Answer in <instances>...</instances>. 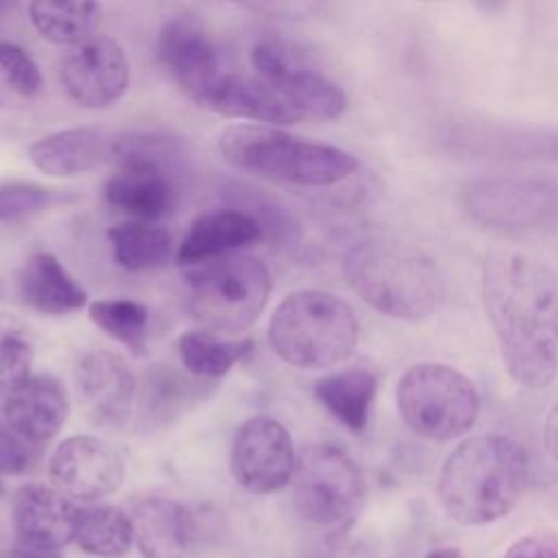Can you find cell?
<instances>
[{
	"instance_id": "cell-1",
	"label": "cell",
	"mask_w": 558,
	"mask_h": 558,
	"mask_svg": "<svg viewBox=\"0 0 558 558\" xmlns=\"http://www.w3.org/2000/svg\"><path fill=\"white\" fill-rule=\"evenodd\" d=\"M482 301L504 368L527 390L558 375V281L536 257L495 251L482 266Z\"/></svg>"
},
{
	"instance_id": "cell-2",
	"label": "cell",
	"mask_w": 558,
	"mask_h": 558,
	"mask_svg": "<svg viewBox=\"0 0 558 558\" xmlns=\"http://www.w3.org/2000/svg\"><path fill=\"white\" fill-rule=\"evenodd\" d=\"M530 480L527 449L506 434L464 438L442 462L438 497L462 525H488L506 517Z\"/></svg>"
},
{
	"instance_id": "cell-3",
	"label": "cell",
	"mask_w": 558,
	"mask_h": 558,
	"mask_svg": "<svg viewBox=\"0 0 558 558\" xmlns=\"http://www.w3.org/2000/svg\"><path fill=\"white\" fill-rule=\"evenodd\" d=\"M342 270L366 305L397 320H423L445 299L436 262L423 248L395 238H366L353 244Z\"/></svg>"
},
{
	"instance_id": "cell-4",
	"label": "cell",
	"mask_w": 558,
	"mask_h": 558,
	"mask_svg": "<svg viewBox=\"0 0 558 558\" xmlns=\"http://www.w3.org/2000/svg\"><path fill=\"white\" fill-rule=\"evenodd\" d=\"M218 150L238 170L301 187H329L360 168L357 157L344 148L268 124L227 126L218 137Z\"/></svg>"
},
{
	"instance_id": "cell-5",
	"label": "cell",
	"mask_w": 558,
	"mask_h": 558,
	"mask_svg": "<svg viewBox=\"0 0 558 558\" xmlns=\"http://www.w3.org/2000/svg\"><path fill=\"white\" fill-rule=\"evenodd\" d=\"M360 340L353 307L327 290H296L272 312L268 342L290 366L318 371L349 360Z\"/></svg>"
},
{
	"instance_id": "cell-6",
	"label": "cell",
	"mask_w": 558,
	"mask_h": 558,
	"mask_svg": "<svg viewBox=\"0 0 558 558\" xmlns=\"http://www.w3.org/2000/svg\"><path fill=\"white\" fill-rule=\"evenodd\" d=\"M272 290L264 262L225 255L187 270V310L211 333H240L262 314Z\"/></svg>"
},
{
	"instance_id": "cell-7",
	"label": "cell",
	"mask_w": 558,
	"mask_h": 558,
	"mask_svg": "<svg viewBox=\"0 0 558 558\" xmlns=\"http://www.w3.org/2000/svg\"><path fill=\"white\" fill-rule=\"evenodd\" d=\"M395 399L403 423L416 436L434 442L464 436L480 414L475 384L442 362L412 364L399 377Z\"/></svg>"
},
{
	"instance_id": "cell-8",
	"label": "cell",
	"mask_w": 558,
	"mask_h": 558,
	"mask_svg": "<svg viewBox=\"0 0 558 558\" xmlns=\"http://www.w3.org/2000/svg\"><path fill=\"white\" fill-rule=\"evenodd\" d=\"M290 484L296 512L327 532L349 527L366 499L362 469L347 451L329 442H312L296 451Z\"/></svg>"
},
{
	"instance_id": "cell-9",
	"label": "cell",
	"mask_w": 558,
	"mask_h": 558,
	"mask_svg": "<svg viewBox=\"0 0 558 558\" xmlns=\"http://www.w3.org/2000/svg\"><path fill=\"white\" fill-rule=\"evenodd\" d=\"M466 216L499 233L523 235L558 225V181L541 177H480L460 187Z\"/></svg>"
},
{
	"instance_id": "cell-10",
	"label": "cell",
	"mask_w": 558,
	"mask_h": 558,
	"mask_svg": "<svg viewBox=\"0 0 558 558\" xmlns=\"http://www.w3.org/2000/svg\"><path fill=\"white\" fill-rule=\"evenodd\" d=\"M257 76L303 120H333L347 109L338 83L312 68L301 52L283 41H262L251 50Z\"/></svg>"
},
{
	"instance_id": "cell-11",
	"label": "cell",
	"mask_w": 558,
	"mask_h": 558,
	"mask_svg": "<svg viewBox=\"0 0 558 558\" xmlns=\"http://www.w3.org/2000/svg\"><path fill=\"white\" fill-rule=\"evenodd\" d=\"M438 137L449 153L471 159L558 163V126L549 124L456 120Z\"/></svg>"
},
{
	"instance_id": "cell-12",
	"label": "cell",
	"mask_w": 558,
	"mask_h": 558,
	"mask_svg": "<svg viewBox=\"0 0 558 558\" xmlns=\"http://www.w3.org/2000/svg\"><path fill=\"white\" fill-rule=\"evenodd\" d=\"M116 157V168L105 183V201L131 220L153 222L168 216L179 192L159 153L146 144H122Z\"/></svg>"
},
{
	"instance_id": "cell-13",
	"label": "cell",
	"mask_w": 558,
	"mask_h": 558,
	"mask_svg": "<svg viewBox=\"0 0 558 558\" xmlns=\"http://www.w3.org/2000/svg\"><path fill=\"white\" fill-rule=\"evenodd\" d=\"M296 464L290 432L272 416L246 418L231 445V473L235 482L255 495L286 488Z\"/></svg>"
},
{
	"instance_id": "cell-14",
	"label": "cell",
	"mask_w": 558,
	"mask_h": 558,
	"mask_svg": "<svg viewBox=\"0 0 558 558\" xmlns=\"http://www.w3.org/2000/svg\"><path fill=\"white\" fill-rule=\"evenodd\" d=\"M52 486L72 501H98L124 482L120 453L96 436H70L59 442L48 462Z\"/></svg>"
},
{
	"instance_id": "cell-15",
	"label": "cell",
	"mask_w": 558,
	"mask_h": 558,
	"mask_svg": "<svg viewBox=\"0 0 558 558\" xmlns=\"http://www.w3.org/2000/svg\"><path fill=\"white\" fill-rule=\"evenodd\" d=\"M61 81L76 105L87 109L111 107L129 87L124 48L111 37L94 35L65 52Z\"/></svg>"
},
{
	"instance_id": "cell-16",
	"label": "cell",
	"mask_w": 558,
	"mask_h": 558,
	"mask_svg": "<svg viewBox=\"0 0 558 558\" xmlns=\"http://www.w3.org/2000/svg\"><path fill=\"white\" fill-rule=\"evenodd\" d=\"M157 50L170 78L196 105L225 74L216 44L187 17H172L163 24Z\"/></svg>"
},
{
	"instance_id": "cell-17",
	"label": "cell",
	"mask_w": 558,
	"mask_h": 558,
	"mask_svg": "<svg viewBox=\"0 0 558 558\" xmlns=\"http://www.w3.org/2000/svg\"><path fill=\"white\" fill-rule=\"evenodd\" d=\"M133 532L144 558H198L205 527L192 508L163 497L135 504Z\"/></svg>"
},
{
	"instance_id": "cell-18",
	"label": "cell",
	"mask_w": 558,
	"mask_h": 558,
	"mask_svg": "<svg viewBox=\"0 0 558 558\" xmlns=\"http://www.w3.org/2000/svg\"><path fill=\"white\" fill-rule=\"evenodd\" d=\"M74 377L83 408L94 423L118 427L131 418L137 381L122 355L113 351L85 353Z\"/></svg>"
},
{
	"instance_id": "cell-19",
	"label": "cell",
	"mask_w": 558,
	"mask_h": 558,
	"mask_svg": "<svg viewBox=\"0 0 558 558\" xmlns=\"http://www.w3.org/2000/svg\"><path fill=\"white\" fill-rule=\"evenodd\" d=\"M78 506L46 484H24L13 497V527L22 547L57 551L74 541Z\"/></svg>"
},
{
	"instance_id": "cell-20",
	"label": "cell",
	"mask_w": 558,
	"mask_h": 558,
	"mask_svg": "<svg viewBox=\"0 0 558 558\" xmlns=\"http://www.w3.org/2000/svg\"><path fill=\"white\" fill-rule=\"evenodd\" d=\"M9 429L28 445H44L63 427L70 401L63 384L48 375H31L2 405Z\"/></svg>"
},
{
	"instance_id": "cell-21",
	"label": "cell",
	"mask_w": 558,
	"mask_h": 558,
	"mask_svg": "<svg viewBox=\"0 0 558 558\" xmlns=\"http://www.w3.org/2000/svg\"><path fill=\"white\" fill-rule=\"evenodd\" d=\"M262 222L242 209H214L196 216L183 235L177 259L183 266H198L262 240Z\"/></svg>"
},
{
	"instance_id": "cell-22",
	"label": "cell",
	"mask_w": 558,
	"mask_h": 558,
	"mask_svg": "<svg viewBox=\"0 0 558 558\" xmlns=\"http://www.w3.org/2000/svg\"><path fill=\"white\" fill-rule=\"evenodd\" d=\"M198 107L242 120H257L268 126L296 124L301 118L259 76L225 72L205 94Z\"/></svg>"
},
{
	"instance_id": "cell-23",
	"label": "cell",
	"mask_w": 558,
	"mask_h": 558,
	"mask_svg": "<svg viewBox=\"0 0 558 558\" xmlns=\"http://www.w3.org/2000/svg\"><path fill=\"white\" fill-rule=\"evenodd\" d=\"M113 155L111 137L96 126H74L39 137L28 148L31 163L48 177H76Z\"/></svg>"
},
{
	"instance_id": "cell-24",
	"label": "cell",
	"mask_w": 558,
	"mask_h": 558,
	"mask_svg": "<svg viewBox=\"0 0 558 558\" xmlns=\"http://www.w3.org/2000/svg\"><path fill=\"white\" fill-rule=\"evenodd\" d=\"M17 294L24 305L50 316L76 312L87 303L85 290L63 264L44 251L33 253L24 262L17 275Z\"/></svg>"
},
{
	"instance_id": "cell-25",
	"label": "cell",
	"mask_w": 558,
	"mask_h": 558,
	"mask_svg": "<svg viewBox=\"0 0 558 558\" xmlns=\"http://www.w3.org/2000/svg\"><path fill=\"white\" fill-rule=\"evenodd\" d=\"M377 384L375 371L355 366L320 377L314 384V395L347 429L360 434L368 425Z\"/></svg>"
},
{
	"instance_id": "cell-26",
	"label": "cell",
	"mask_w": 558,
	"mask_h": 558,
	"mask_svg": "<svg viewBox=\"0 0 558 558\" xmlns=\"http://www.w3.org/2000/svg\"><path fill=\"white\" fill-rule=\"evenodd\" d=\"M74 541L85 554L98 558H122L135 541L133 521L118 506H78Z\"/></svg>"
},
{
	"instance_id": "cell-27",
	"label": "cell",
	"mask_w": 558,
	"mask_h": 558,
	"mask_svg": "<svg viewBox=\"0 0 558 558\" xmlns=\"http://www.w3.org/2000/svg\"><path fill=\"white\" fill-rule=\"evenodd\" d=\"M100 4L96 2H52L37 0L28 4V17L35 31L50 44L78 46L92 39L100 24Z\"/></svg>"
},
{
	"instance_id": "cell-28",
	"label": "cell",
	"mask_w": 558,
	"mask_h": 558,
	"mask_svg": "<svg viewBox=\"0 0 558 558\" xmlns=\"http://www.w3.org/2000/svg\"><path fill=\"white\" fill-rule=\"evenodd\" d=\"M116 262L129 272H148L161 268L170 257V235L166 229L142 222L124 220L107 231Z\"/></svg>"
},
{
	"instance_id": "cell-29",
	"label": "cell",
	"mask_w": 558,
	"mask_h": 558,
	"mask_svg": "<svg viewBox=\"0 0 558 558\" xmlns=\"http://www.w3.org/2000/svg\"><path fill=\"white\" fill-rule=\"evenodd\" d=\"M255 349L253 340H225L211 331H187L177 340L183 368L198 379H220Z\"/></svg>"
},
{
	"instance_id": "cell-30",
	"label": "cell",
	"mask_w": 558,
	"mask_h": 558,
	"mask_svg": "<svg viewBox=\"0 0 558 558\" xmlns=\"http://www.w3.org/2000/svg\"><path fill=\"white\" fill-rule=\"evenodd\" d=\"M89 320L135 357L148 353V307L133 299H98L89 303Z\"/></svg>"
},
{
	"instance_id": "cell-31",
	"label": "cell",
	"mask_w": 558,
	"mask_h": 558,
	"mask_svg": "<svg viewBox=\"0 0 558 558\" xmlns=\"http://www.w3.org/2000/svg\"><path fill=\"white\" fill-rule=\"evenodd\" d=\"M59 192L24 181L0 185V225H13L39 216L59 203Z\"/></svg>"
},
{
	"instance_id": "cell-32",
	"label": "cell",
	"mask_w": 558,
	"mask_h": 558,
	"mask_svg": "<svg viewBox=\"0 0 558 558\" xmlns=\"http://www.w3.org/2000/svg\"><path fill=\"white\" fill-rule=\"evenodd\" d=\"M33 351L26 340L24 327H17L0 336V403L4 401L31 377Z\"/></svg>"
},
{
	"instance_id": "cell-33",
	"label": "cell",
	"mask_w": 558,
	"mask_h": 558,
	"mask_svg": "<svg viewBox=\"0 0 558 558\" xmlns=\"http://www.w3.org/2000/svg\"><path fill=\"white\" fill-rule=\"evenodd\" d=\"M0 83L20 96H35L44 87L41 72L31 54L4 39H0Z\"/></svg>"
},
{
	"instance_id": "cell-34",
	"label": "cell",
	"mask_w": 558,
	"mask_h": 558,
	"mask_svg": "<svg viewBox=\"0 0 558 558\" xmlns=\"http://www.w3.org/2000/svg\"><path fill=\"white\" fill-rule=\"evenodd\" d=\"M146 397H144V410L146 418L153 416L157 421L168 418L172 412L181 410L183 401L194 397V386L174 373H157L150 377V384L146 386Z\"/></svg>"
},
{
	"instance_id": "cell-35",
	"label": "cell",
	"mask_w": 558,
	"mask_h": 558,
	"mask_svg": "<svg viewBox=\"0 0 558 558\" xmlns=\"http://www.w3.org/2000/svg\"><path fill=\"white\" fill-rule=\"evenodd\" d=\"M33 453L28 442L15 432L0 427V473L20 475L31 466Z\"/></svg>"
},
{
	"instance_id": "cell-36",
	"label": "cell",
	"mask_w": 558,
	"mask_h": 558,
	"mask_svg": "<svg viewBox=\"0 0 558 558\" xmlns=\"http://www.w3.org/2000/svg\"><path fill=\"white\" fill-rule=\"evenodd\" d=\"M504 558H558V541L549 534H527L510 543Z\"/></svg>"
},
{
	"instance_id": "cell-37",
	"label": "cell",
	"mask_w": 558,
	"mask_h": 558,
	"mask_svg": "<svg viewBox=\"0 0 558 558\" xmlns=\"http://www.w3.org/2000/svg\"><path fill=\"white\" fill-rule=\"evenodd\" d=\"M543 445H545L547 456L554 462H558V401L547 412V418H545V425H543Z\"/></svg>"
},
{
	"instance_id": "cell-38",
	"label": "cell",
	"mask_w": 558,
	"mask_h": 558,
	"mask_svg": "<svg viewBox=\"0 0 558 558\" xmlns=\"http://www.w3.org/2000/svg\"><path fill=\"white\" fill-rule=\"evenodd\" d=\"M11 558H59L57 551H41V549H31L17 545V549L11 554Z\"/></svg>"
},
{
	"instance_id": "cell-39",
	"label": "cell",
	"mask_w": 558,
	"mask_h": 558,
	"mask_svg": "<svg viewBox=\"0 0 558 558\" xmlns=\"http://www.w3.org/2000/svg\"><path fill=\"white\" fill-rule=\"evenodd\" d=\"M425 558H462V551L458 547H436Z\"/></svg>"
}]
</instances>
